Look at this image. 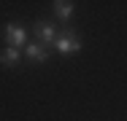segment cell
Instances as JSON below:
<instances>
[{
    "label": "cell",
    "mask_w": 127,
    "mask_h": 121,
    "mask_svg": "<svg viewBox=\"0 0 127 121\" xmlns=\"http://www.w3.org/2000/svg\"><path fill=\"white\" fill-rule=\"evenodd\" d=\"M25 54H27V59H32V62H46V59H49V51H46V48H41L38 43L27 46Z\"/></svg>",
    "instance_id": "277c9868"
},
{
    "label": "cell",
    "mask_w": 127,
    "mask_h": 121,
    "mask_svg": "<svg viewBox=\"0 0 127 121\" xmlns=\"http://www.w3.org/2000/svg\"><path fill=\"white\" fill-rule=\"evenodd\" d=\"M54 14H57L60 19H70V14H73V3H70V0H57V3H54Z\"/></svg>",
    "instance_id": "5b68a950"
},
{
    "label": "cell",
    "mask_w": 127,
    "mask_h": 121,
    "mask_svg": "<svg viewBox=\"0 0 127 121\" xmlns=\"http://www.w3.org/2000/svg\"><path fill=\"white\" fill-rule=\"evenodd\" d=\"M35 38L38 40H43V46L46 43H54L57 38H54V27L49 22H35Z\"/></svg>",
    "instance_id": "3957f363"
},
{
    "label": "cell",
    "mask_w": 127,
    "mask_h": 121,
    "mask_svg": "<svg viewBox=\"0 0 127 121\" xmlns=\"http://www.w3.org/2000/svg\"><path fill=\"white\" fill-rule=\"evenodd\" d=\"M54 43H57V51H60L62 57H70V54H76L78 48H81V40H78L76 35H62V38H57Z\"/></svg>",
    "instance_id": "6da1fadb"
},
{
    "label": "cell",
    "mask_w": 127,
    "mask_h": 121,
    "mask_svg": "<svg viewBox=\"0 0 127 121\" xmlns=\"http://www.w3.org/2000/svg\"><path fill=\"white\" fill-rule=\"evenodd\" d=\"M25 40H27V32L19 24H8L5 27V43H8V48H19Z\"/></svg>",
    "instance_id": "7a4b0ae2"
},
{
    "label": "cell",
    "mask_w": 127,
    "mask_h": 121,
    "mask_svg": "<svg viewBox=\"0 0 127 121\" xmlns=\"http://www.w3.org/2000/svg\"><path fill=\"white\" fill-rule=\"evenodd\" d=\"M19 62V48H5L3 54H0V65H5V67H14Z\"/></svg>",
    "instance_id": "8992f818"
}]
</instances>
